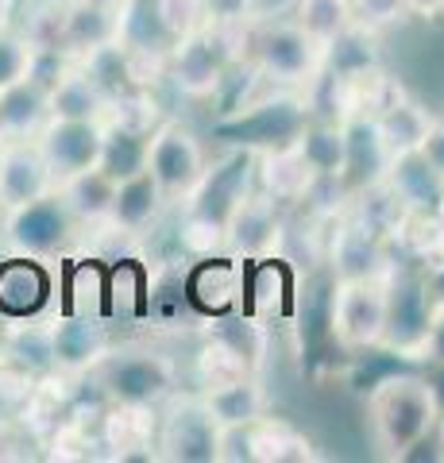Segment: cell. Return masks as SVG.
Returning a JSON list of instances; mask_svg holds the SVG:
<instances>
[{"label": "cell", "mask_w": 444, "mask_h": 463, "mask_svg": "<svg viewBox=\"0 0 444 463\" xmlns=\"http://www.w3.org/2000/svg\"><path fill=\"white\" fill-rule=\"evenodd\" d=\"M371 432L383 456L402 459L440 425V398L421 374H391L367 398Z\"/></svg>", "instance_id": "1"}, {"label": "cell", "mask_w": 444, "mask_h": 463, "mask_svg": "<svg viewBox=\"0 0 444 463\" xmlns=\"http://www.w3.org/2000/svg\"><path fill=\"white\" fill-rule=\"evenodd\" d=\"M248 24H202L170 43V81L182 97H213L232 70L240 43H248Z\"/></svg>", "instance_id": "2"}, {"label": "cell", "mask_w": 444, "mask_h": 463, "mask_svg": "<svg viewBox=\"0 0 444 463\" xmlns=\"http://www.w3.org/2000/svg\"><path fill=\"white\" fill-rule=\"evenodd\" d=\"M248 51L255 58V74L275 85H309L325 70V43L306 35L294 20L251 27Z\"/></svg>", "instance_id": "3"}, {"label": "cell", "mask_w": 444, "mask_h": 463, "mask_svg": "<svg viewBox=\"0 0 444 463\" xmlns=\"http://www.w3.org/2000/svg\"><path fill=\"white\" fill-rule=\"evenodd\" d=\"M433 313H437V301L425 286V274L398 270L391 263V270H386V332L379 347L406 359H425Z\"/></svg>", "instance_id": "4"}, {"label": "cell", "mask_w": 444, "mask_h": 463, "mask_svg": "<svg viewBox=\"0 0 444 463\" xmlns=\"http://www.w3.org/2000/svg\"><path fill=\"white\" fill-rule=\"evenodd\" d=\"M155 448H159V456L170 463H217L221 425H217V417L209 413L202 394H185L166 405Z\"/></svg>", "instance_id": "5"}, {"label": "cell", "mask_w": 444, "mask_h": 463, "mask_svg": "<svg viewBox=\"0 0 444 463\" xmlns=\"http://www.w3.org/2000/svg\"><path fill=\"white\" fill-rule=\"evenodd\" d=\"M78 228L81 224L74 221V213L66 209V201L59 197V190H54V194L39 197V201H27V205H20V209H8L5 240L16 255L51 259L78 236Z\"/></svg>", "instance_id": "6"}, {"label": "cell", "mask_w": 444, "mask_h": 463, "mask_svg": "<svg viewBox=\"0 0 444 463\" xmlns=\"http://www.w3.org/2000/svg\"><path fill=\"white\" fill-rule=\"evenodd\" d=\"M333 332L348 352H367V347L383 344V332H386V274L383 279L336 282Z\"/></svg>", "instance_id": "7"}, {"label": "cell", "mask_w": 444, "mask_h": 463, "mask_svg": "<svg viewBox=\"0 0 444 463\" xmlns=\"http://www.w3.org/2000/svg\"><path fill=\"white\" fill-rule=\"evenodd\" d=\"M147 170L155 174L166 201H185L205 174V151L190 128L178 120H163L147 139Z\"/></svg>", "instance_id": "8"}, {"label": "cell", "mask_w": 444, "mask_h": 463, "mask_svg": "<svg viewBox=\"0 0 444 463\" xmlns=\"http://www.w3.org/2000/svg\"><path fill=\"white\" fill-rule=\"evenodd\" d=\"M175 359H166L159 352H120L105 355L97 364V379H101L109 402H139L155 405L175 390Z\"/></svg>", "instance_id": "9"}, {"label": "cell", "mask_w": 444, "mask_h": 463, "mask_svg": "<svg viewBox=\"0 0 444 463\" xmlns=\"http://www.w3.org/2000/svg\"><path fill=\"white\" fill-rule=\"evenodd\" d=\"M255 163H260V151L240 147V151H228L217 166H205L202 182H197L190 190V197L182 201L185 213L205 216V221L228 228V216H232V209L243 201V194L251 190Z\"/></svg>", "instance_id": "10"}, {"label": "cell", "mask_w": 444, "mask_h": 463, "mask_svg": "<svg viewBox=\"0 0 444 463\" xmlns=\"http://www.w3.org/2000/svg\"><path fill=\"white\" fill-rule=\"evenodd\" d=\"M39 151L47 158V166L54 178H74V174L90 170L101 163V147H105V120H59L51 116L39 128Z\"/></svg>", "instance_id": "11"}, {"label": "cell", "mask_w": 444, "mask_h": 463, "mask_svg": "<svg viewBox=\"0 0 444 463\" xmlns=\"http://www.w3.org/2000/svg\"><path fill=\"white\" fill-rule=\"evenodd\" d=\"M282 240V213L279 201L267 190H248L243 201L228 216L224 228V243L232 248V255L240 259H255V263H267L275 255Z\"/></svg>", "instance_id": "12"}, {"label": "cell", "mask_w": 444, "mask_h": 463, "mask_svg": "<svg viewBox=\"0 0 444 463\" xmlns=\"http://www.w3.org/2000/svg\"><path fill=\"white\" fill-rule=\"evenodd\" d=\"M54 274L35 255H12L0 263V321H39L51 306Z\"/></svg>", "instance_id": "13"}, {"label": "cell", "mask_w": 444, "mask_h": 463, "mask_svg": "<svg viewBox=\"0 0 444 463\" xmlns=\"http://www.w3.org/2000/svg\"><path fill=\"white\" fill-rule=\"evenodd\" d=\"M59 190V178L51 174L35 139H8L5 163H0V209H20L27 201H39Z\"/></svg>", "instance_id": "14"}, {"label": "cell", "mask_w": 444, "mask_h": 463, "mask_svg": "<svg viewBox=\"0 0 444 463\" xmlns=\"http://www.w3.org/2000/svg\"><path fill=\"white\" fill-rule=\"evenodd\" d=\"M340 124H344V147H348L340 185H344V194L352 197L355 190H364V185L386 178V170H391L394 158L379 136L375 116H348V120H340Z\"/></svg>", "instance_id": "15"}, {"label": "cell", "mask_w": 444, "mask_h": 463, "mask_svg": "<svg viewBox=\"0 0 444 463\" xmlns=\"http://www.w3.org/2000/svg\"><path fill=\"white\" fill-rule=\"evenodd\" d=\"M155 437H159V417L155 405L139 402H109L101 413V444L112 459H151Z\"/></svg>", "instance_id": "16"}, {"label": "cell", "mask_w": 444, "mask_h": 463, "mask_svg": "<svg viewBox=\"0 0 444 463\" xmlns=\"http://www.w3.org/2000/svg\"><path fill=\"white\" fill-rule=\"evenodd\" d=\"M128 5H132V0H128ZM128 5L112 8V5H97V0H66L62 51L81 58L97 47H105V43H120L124 24H128Z\"/></svg>", "instance_id": "17"}, {"label": "cell", "mask_w": 444, "mask_h": 463, "mask_svg": "<svg viewBox=\"0 0 444 463\" xmlns=\"http://www.w3.org/2000/svg\"><path fill=\"white\" fill-rule=\"evenodd\" d=\"M333 274L336 282H352V279H383L391 270V255H386V240H379L375 232H367L364 224H355L352 216L336 228L333 248Z\"/></svg>", "instance_id": "18"}, {"label": "cell", "mask_w": 444, "mask_h": 463, "mask_svg": "<svg viewBox=\"0 0 444 463\" xmlns=\"http://www.w3.org/2000/svg\"><path fill=\"white\" fill-rule=\"evenodd\" d=\"M51 355L59 371H90L109 355V332L90 317H59L51 321Z\"/></svg>", "instance_id": "19"}, {"label": "cell", "mask_w": 444, "mask_h": 463, "mask_svg": "<svg viewBox=\"0 0 444 463\" xmlns=\"http://www.w3.org/2000/svg\"><path fill=\"white\" fill-rule=\"evenodd\" d=\"M255 174H260V190H267L275 201H306L317 174L306 163L302 147L294 143H282V147H267L260 151V163H255Z\"/></svg>", "instance_id": "20"}, {"label": "cell", "mask_w": 444, "mask_h": 463, "mask_svg": "<svg viewBox=\"0 0 444 463\" xmlns=\"http://www.w3.org/2000/svg\"><path fill=\"white\" fill-rule=\"evenodd\" d=\"M437 116H429V109H421L413 97L406 93H394L386 105L375 112V128L386 143V151L391 158H402V155H418L421 143L429 136V128H433Z\"/></svg>", "instance_id": "21"}, {"label": "cell", "mask_w": 444, "mask_h": 463, "mask_svg": "<svg viewBox=\"0 0 444 463\" xmlns=\"http://www.w3.org/2000/svg\"><path fill=\"white\" fill-rule=\"evenodd\" d=\"M163 190L155 182V174L143 166L136 174L117 182V197H112V209H109V228L112 232H143L163 209Z\"/></svg>", "instance_id": "22"}, {"label": "cell", "mask_w": 444, "mask_h": 463, "mask_svg": "<svg viewBox=\"0 0 444 463\" xmlns=\"http://www.w3.org/2000/svg\"><path fill=\"white\" fill-rule=\"evenodd\" d=\"M51 120V100L39 81L24 78L0 90V136L5 139H35L39 128Z\"/></svg>", "instance_id": "23"}, {"label": "cell", "mask_w": 444, "mask_h": 463, "mask_svg": "<svg viewBox=\"0 0 444 463\" xmlns=\"http://www.w3.org/2000/svg\"><path fill=\"white\" fill-rule=\"evenodd\" d=\"M248 444H251V463H309L317 459V448L306 432H298L282 417H260L248 425Z\"/></svg>", "instance_id": "24"}, {"label": "cell", "mask_w": 444, "mask_h": 463, "mask_svg": "<svg viewBox=\"0 0 444 463\" xmlns=\"http://www.w3.org/2000/svg\"><path fill=\"white\" fill-rule=\"evenodd\" d=\"M47 100H51V116H59V120H109V105H112L101 85L78 62L51 85Z\"/></svg>", "instance_id": "25"}, {"label": "cell", "mask_w": 444, "mask_h": 463, "mask_svg": "<svg viewBox=\"0 0 444 463\" xmlns=\"http://www.w3.org/2000/svg\"><path fill=\"white\" fill-rule=\"evenodd\" d=\"M371 70H379V32L352 20L325 47L321 78H355V74H371Z\"/></svg>", "instance_id": "26"}, {"label": "cell", "mask_w": 444, "mask_h": 463, "mask_svg": "<svg viewBox=\"0 0 444 463\" xmlns=\"http://www.w3.org/2000/svg\"><path fill=\"white\" fill-rule=\"evenodd\" d=\"M59 197L66 201V209L74 213L78 224H105L112 197H117V178H109L101 166H90L74 178H62Z\"/></svg>", "instance_id": "27"}, {"label": "cell", "mask_w": 444, "mask_h": 463, "mask_svg": "<svg viewBox=\"0 0 444 463\" xmlns=\"http://www.w3.org/2000/svg\"><path fill=\"white\" fill-rule=\"evenodd\" d=\"M240 267L232 263H224V259L217 255H209L202 259V267H194L190 274V282H185V294H190V301L202 313H213V317H221L232 309V301L240 294Z\"/></svg>", "instance_id": "28"}, {"label": "cell", "mask_w": 444, "mask_h": 463, "mask_svg": "<svg viewBox=\"0 0 444 463\" xmlns=\"http://www.w3.org/2000/svg\"><path fill=\"white\" fill-rule=\"evenodd\" d=\"M202 398L209 405V413L217 417V425H251L260 421L267 413V394L263 386L251 379H236L228 386H213V390H202Z\"/></svg>", "instance_id": "29"}, {"label": "cell", "mask_w": 444, "mask_h": 463, "mask_svg": "<svg viewBox=\"0 0 444 463\" xmlns=\"http://www.w3.org/2000/svg\"><path fill=\"white\" fill-rule=\"evenodd\" d=\"M251 371H255L251 359L243 355L232 340H224L221 332H217V336H209L202 344V352H197V359H194V374H197V383H202L205 390L228 386L236 379H248Z\"/></svg>", "instance_id": "30"}, {"label": "cell", "mask_w": 444, "mask_h": 463, "mask_svg": "<svg viewBox=\"0 0 444 463\" xmlns=\"http://www.w3.org/2000/svg\"><path fill=\"white\" fill-rule=\"evenodd\" d=\"M298 147H302L306 163L313 166L317 178H340L344 174V124L340 120H317V124H306L302 136H298Z\"/></svg>", "instance_id": "31"}, {"label": "cell", "mask_w": 444, "mask_h": 463, "mask_svg": "<svg viewBox=\"0 0 444 463\" xmlns=\"http://www.w3.org/2000/svg\"><path fill=\"white\" fill-rule=\"evenodd\" d=\"M147 139L151 132H136V128H124V124H105V147H101V166L109 178H128L147 166Z\"/></svg>", "instance_id": "32"}, {"label": "cell", "mask_w": 444, "mask_h": 463, "mask_svg": "<svg viewBox=\"0 0 444 463\" xmlns=\"http://www.w3.org/2000/svg\"><path fill=\"white\" fill-rule=\"evenodd\" d=\"M294 24L328 47V43L352 24V0H298Z\"/></svg>", "instance_id": "33"}, {"label": "cell", "mask_w": 444, "mask_h": 463, "mask_svg": "<svg viewBox=\"0 0 444 463\" xmlns=\"http://www.w3.org/2000/svg\"><path fill=\"white\" fill-rule=\"evenodd\" d=\"M62 12H66V0H39V5L27 8V16L16 32L32 47H62Z\"/></svg>", "instance_id": "34"}, {"label": "cell", "mask_w": 444, "mask_h": 463, "mask_svg": "<svg viewBox=\"0 0 444 463\" xmlns=\"http://www.w3.org/2000/svg\"><path fill=\"white\" fill-rule=\"evenodd\" d=\"M32 54H35V47L16 32V27L0 24V90H8V85H16V81L27 78V70H32Z\"/></svg>", "instance_id": "35"}, {"label": "cell", "mask_w": 444, "mask_h": 463, "mask_svg": "<svg viewBox=\"0 0 444 463\" xmlns=\"http://www.w3.org/2000/svg\"><path fill=\"white\" fill-rule=\"evenodd\" d=\"M155 16H159L163 32H166L170 39H178V35H185V32H194V27L209 24L202 0H155Z\"/></svg>", "instance_id": "36"}, {"label": "cell", "mask_w": 444, "mask_h": 463, "mask_svg": "<svg viewBox=\"0 0 444 463\" xmlns=\"http://www.w3.org/2000/svg\"><path fill=\"white\" fill-rule=\"evenodd\" d=\"M182 248L190 251V255H197V259L217 255V251L224 248V228L213 224V221H205V216L185 213V216H182Z\"/></svg>", "instance_id": "37"}, {"label": "cell", "mask_w": 444, "mask_h": 463, "mask_svg": "<svg viewBox=\"0 0 444 463\" xmlns=\"http://www.w3.org/2000/svg\"><path fill=\"white\" fill-rule=\"evenodd\" d=\"M32 386H35V374L20 367V364H12V359L5 355L0 359V413H12V410H20L24 398L32 394Z\"/></svg>", "instance_id": "38"}, {"label": "cell", "mask_w": 444, "mask_h": 463, "mask_svg": "<svg viewBox=\"0 0 444 463\" xmlns=\"http://www.w3.org/2000/svg\"><path fill=\"white\" fill-rule=\"evenodd\" d=\"M406 12V0H352V20L371 27V32H383V27L398 24Z\"/></svg>", "instance_id": "39"}, {"label": "cell", "mask_w": 444, "mask_h": 463, "mask_svg": "<svg viewBox=\"0 0 444 463\" xmlns=\"http://www.w3.org/2000/svg\"><path fill=\"white\" fill-rule=\"evenodd\" d=\"M205 20L209 24H251L255 16V0H202Z\"/></svg>", "instance_id": "40"}, {"label": "cell", "mask_w": 444, "mask_h": 463, "mask_svg": "<svg viewBox=\"0 0 444 463\" xmlns=\"http://www.w3.org/2000/svg\"><path fill=\"white\" fill-rule=\"evenodd\" d=\"M418 155L425 158L429 170L444 178V120H433V128H429V136H425V143H421Z\"/></svg>", "instance_id": "41"}, {"label": "cell", "mask_w": 444, "mask_h": 463, "mask_svg": "<svg viewBox=\"0 0 444 463\" xmlns=\"http://www.w3.org/2000/svg\"><path fill=\"white\" fill-rule=\"evenodd\" d=\"M425 359L444 364V306H437L433 313V328H429V340H425Z\"/></svg>", "instance_id": "42"}, {"label": "cell", "mask_w": 444, "mask_h": 463, "mask_svg": "<svg viewBox=\"0 0 444 463\" xmlns=\"http://www.w3.org/2000/svg\"><path fill=\"white\" fill-rule=\"evenodd\" d=\"M406 12L418 20H440L444 16V0H406Z\"/></svg>", "instance_id": "43"}, {"label": "cell", "mask_w": 444, "mask_h": 463, "mask_svg": "<svg viewBox=\"0 0 444 463\" xmlns=\"http://www.w3.org/2000/svg\"><path fill=\"white\" fill-rule=\"evenodd\" d=\"M433 213H437L440 221H444V182H440V194H437V205H433Z\"/></svg>", "instance_id": "44"}, {"label": "cell", "mask_w": 444, "mask_h": 463, "mask_svg": "<svg viewBox=\"0 0 444 463\" xmlns=\"http://www.w3.org/2000/svg\"><path fill=\"white\" fill-rule=\"evenodd\" d=\"M97 5H112V8H124L128 0H97Z\"/></svg>", "instance_id": "45"}, {"label": "cell", "mask_w": 444, "mask_h": 463, "mask_svg": "<svg viewBox=\"0 0 444 463\" xmlns=\"http://www.w3.org/2000/svg\"><path fill=\"white\" fill-rule=\"evenodd\" d=\"M5 147H8V139H5V136H0V163H5Z\"/></svg>", "instance_id": "46"}, {"label": "cell", "mask_w": 444, "mask_h": 463, "mask_svg": "<svg viewBox=\"0 0 444 463\" xmlns=\"http://www.w3.org/2000/svg\"><path fill=\"white\" fill-rule=\"evenodd\" d=\"M5 344H8V336H5V332H0V359H5Z\"/></svg>", "instance_id": "47"}, {"label": "cell", "mask_w": 444, "mask_h": 463, "mask_svg": "<svg viewBox=\"0 0 444 463\" xmlns=\"http://www.w3.org/2000/svg\"><path fill=\"white\" fill-rule=\"evenodd\" d=\"M0 432H5V413H0Z\"/></svg>", "instance_id": "48"}, {"label": "cell", "mask_w": 444, "mask_h": 463, "mask_svg": "<svg viewBox=\"0 0 444 463\" xmlns=\"http://www.w3.org/2000/svg\"><path fill=\"white\" fill-rule=\"evenodd\" d=\"M440 459H444V437H440Z\"/></svg>", "instance_id": "49"}]
</instances>
